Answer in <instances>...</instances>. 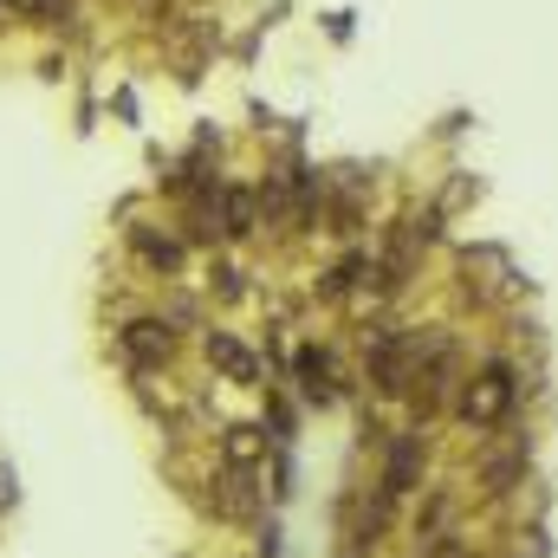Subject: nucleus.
<instances>
[{
	"instance_id": "14",
	"label": "nucleus",
	"mask_w": 558,
	"mask_h": 558,
	"mask_svg": "<svg viewBox=\"0 0 558 558\" xmlns=\"http://www.w3.org/2000/svg\"><path fill=\"white\" fill-rule=\"evenodd\" d=\"M208 292H215V299H241V292H247V274H241L234 260H215V267H208Z\"/></svg>"
},
{
	"instance_id": "7",
	"label": "nucleus",
	"mask_w": 558,
	"mask_h": 558,
	"mask_svg": "<svg viewBox=\"0 0 558 558\" xmlns=\"http://www.w3.org/2000/svg\"><path fill=\"white\" fill-rule=\"evenodd\" d=\"M292 384H299V397H305V403H318V410H331V403L344 397L338 357H331L325 344H299V351H292Z\"/></svg>"
},
{
	"instance_id": "8",
	"label": "nucleus",
	"mask_w": 558,
	"mask_h": 558,
	"mask_svg": "<svg viewBox=\"0 0 558 558\" xmlns=\"http://www.w3.org/2000/svg\"><path fill=\"white\" fill-rule=\"evenodd\" d=\"M208 364H215V377L221 384H260L267 377V364H260V351L247 344V338H234V331H208Z\"/></svg>"
},
{
	"instance_id": "10",
	"label": "nucleus",
	"mask_w": 558,
	"mask_h": 558,
	"mask_svg": "<svg viewBox=\"0 0 558 558\" xmlns=\"http://www.w3.org/2000/svg\"><path fill=\"white\" fill-rule=\"evenodd\" d=\"M131 247H137L143 267L162 274V279H175L182 267H189V241H182L175 228H131Z\"/></svg>"
},
{
	"instance_id": "6",
	"label": "nucleus",
	"mask_w": 558,
	"mask_h": 558,
	"mask_svg": "<svg viewBox=\"0 0 558 558\" xmlns=\"http://www.w3.org/2000/svg\"><path fill=\"white\" fill-rule=\"evenodd\" d=\"M441 533H461V487L428 481L416 500H410V539L428 546V539H441Z\"/></svg>"
},
{
	"instance_id": "2",
	"label": "nucleus",
	"mask_w": 558,
	"mask_h": 558,
	"mask_svg": "<svg viewBox=\"0 0 558 558\" xmlns=\"http://www.w3.org/2000/svg\"><path fill=\"white\" fill-rule=\"evenodd\" d=\"M526 468H533V435H520L513 422L494 428V435H474V481H481L487 494L526 487Z\"/></svg>"
},
{
	"instance_id": "9",
	"label": "nucleus",
	"mask_w": 558,
	"mask_h": 558,
	"mask_svg": "<svg viewBox=\"0 0 558 558\" xmlns=\"http://www.w3.org/2000/svg\"><path fill=\"white\" fill-rule=\"evenodd\" d=\"M267 454H274L267 422H228V428H221V468H234V474H260Z\"/></svg>"
},
{
	"instance_id": "1",
	"label": "nucleus",
	"mask_w": 558,
	"mask_h": 558,
	"mask_svg": "<svg viewBox=\"0 0 558 558\" xmlns=\"http://www.w3.org/2000/svg\"><path fill=\"white\" fill-rule=\"evenodd\" d=\"M520 397H526V371L513 357H481V364H468L448 422H461L468 435H494L520 416Z\"/></svg>"
},
{
	"instance_id": "13",
	"label": "nucleus",
	"mask_w": 558,
	"mask_h": 558,
	"mask_svg": "<svg viewBox=\"0 0 558 558\" xmlns=\"http://www.w3.org/2000/svg\"><path fill=\"white\" fill-rule=\"evenodd\" d=\"M0 7L20 13V20H39V26H59V20L78 13V0H0Z\"/></svg>"
},
{
	"instance_id": "11",
	"label": "nucleus",
	"mask_w": 558,
	"mask_h": 558,
	"mask_svg": "<svg viewBox=\"0 0 558 558\" xmlns=\"http://www.w3.org/2000/svg\"><path fill=\"white\" fill-rule=\"evenodd\" d=\"M371 260H377V254H364V247H351L344 260H331V267L318 274V299H325V305L357 299V292H364V279H371Z\"/></svg>"
},
{
	"instance_id": "4",
	"label": "nucleus",
	"mask_w": 558,
	"mask_h": 558,
	"mask_svg": "<svg viewBox=\"0 0 558 558\" xmlns=\"http://www.w3.org/2000/svg\"><path fill=\"white\" fill-rule=\"evenodd\" d=\"M175 344H182L175 325L156 318V312H137V318L118 325V351H124V364L143 371V377H149V371H169V364H175Z\"/></svg>"
},
{
	"instance_id": "12",
	"label": "nucleus",
	"mask_w": 558,
	"mask_h": 558,
	"mask_svg": "<svg viewBox=\"0 0 558 558\" xmlns=\"http://www.w3.org/2000/svg\"><path fill=\"white\" fill-rule=\"evenodd\" d=\"M215 513H221V520H254V513H260V487H254V474L221 468V474H215Z\"/></svg>"
},
{
	"instance_id": "5",
	"label": "nucleus",
	"mask_w": 558,
	"mask_h": 558,
	"mask_svg": "<svg viewBox=\"0 0 558 558\" xmlns=\"http://www.w3.org/2000/svg\"><path fill=\"white\" fill-rule=\"evenodd\" d=\"M397 520H403V500H390L384 487H371V494H357L351 500V513H344V533H351V558H371L390 533H397Z\"/></svg>"
},
{
	"instance_id": "3",
	"label": "nucleus",
	"mask_w": 558,
	"mask_h": 558,
	"mask_svg": "<svg viewBox=\"0 0 558 558\" xmlns=\"http://www.w3.org/2000/svg\"><path fill=\"white\" fill-rule=\"evenodd\" d=\"M428 461H435V441H428V428H403V435H384V468H377V487L390 494V500H416L422 487H428Z\"/></svg>"
}]
</instances>
